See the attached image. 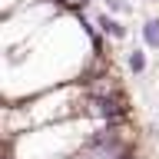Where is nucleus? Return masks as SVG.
<instances>
[{
  "label": "nucleus",
  "instance_id": "nucleus-6",
  "mask_svg": "<svg viewBox=\"0 0 159 159\" xmlns=\"http://www.w3.org/2000/svg\"><path fill=\"white\" fill-rule=\"evenodd\" d=\"M152 3H156V0H152Z\"/></svg>",
  "mask_w": 159,
  "mask_h": 159
},
{
  "label": "nucleus",
  "instance_id": "nucleus-4",
  "mask_svg": "<svg viewBox=\"0 0 159 159\" xmlns=\"http://www.w3.org/2000/svg\"><path fill=\"white\" fill-rule=\"evenodd\" d=\"M106 7L113 10V13H129V10H133V7L126 3V0H106Z\"/></svg>",
  "mask_w": 159,
  "mask_h": 159
},
{
  "label": "nucleus",
  "instance_id": "nucleus-2",
  "mask_svg": "<svg viewBox=\"0 0 159 159\" xmlns=\"http://www.w3.org/2000/svg\"><path fill=\"white\" fill-rule=\"evenodd\" d=\"M139 33H143L146 50H159V17H149L146 23L139 27Z\"/></svg>",
  "mask_w": 159,
  "mask_h": 159
},
{
  "label": "nucleus",
  "instance_id": "nucleus-1",
  "mask_svg": "<svg viewBox=\"0 0 159 159\" xmlns=\"http://www.w3.org/2000/svg\"><path fill=\"white\" fill-rule=\"evenodd\" d=\"M96 27L103 30V37H109V40H126V27H123L116 17H109V13H96Z\"/></svg>",
  "mask_w": 159,
  "mask_h": 159
},
{
  "label": "nucleus",
  "instance_id": "nucleus-5",
  "mask_svg": "<svg viewBox=\"0 0 159 159\" xmlns=\"http://www.w3.org/2000/svg\"><path fill=\"white\" fill-rule=\"evenodd\" d=\"M113 159H133V149H119V152H116Z\"/></svg>",
  "mask_w": 159,
  "mask_h": 159
},
{
  "label": "nucleus",
  "instance_id": "nucleus-3",
  "mask_svg": "<svg viewBox=\"0 0 159 159\" xmlns=\"http://www.w3.org/2000/svg\"><path fill=\"white\" fill-rule=\"evenodd\" d=\"M126 66L133 70L136 76H139V73H146V66H149V60H146V50H143V47L129 50V53H126Z\"/></svg>",
  "mask_w": 159,
  "mask_h": 159
}]
</instances>
